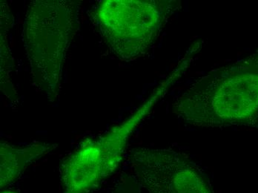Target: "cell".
Segmentation results:
<instances>
[{"label": "cell", "mask_w": 258, "mask_h": 193, "mask_svg": "<svg viewBox=\"0 0 258 193\" xmlns=\"http://www.w3.org/2000/svg\"><path fill=\"white\" fill-rule=\"evenodd\" d=\"M1 193H17V192H14V191L6 190V191H3V192H2Z\"/></svg>", "instance_id": "ba28073f"}, {"label": "cell", "mask_w": 258, "mask_h": 193, "mask_svg": "<svg viewBox=\"0 0 258 193\" xmlns=\"http://www.w3.org/2000/svg\"><path fill=\"white\" fill-rule=\"evenodd\" d=\"M55 145L37 143L26 147H17L9 144H1L0 186L6 187L14 183L28 165L46 155Z\"/></svg>", "instance_id": "8992f818"}, {"label": "cell", "mask_w": 258, "mask_h": 193, "mask_svg": "<svg viewBox=\"0 0 258 193\" xmlns=\"http://www.w3.org/2000/svg\"><path fill=\"white\" fill-rule=\"evenodd\" d=\"M146 109L96 139L87 140L61 164V193H91L119 167L132 132Z\"/></svg>", "instance_id": "277c9868"}, {"label": "cell", "mask_w": 258, "mask_h": 193, "mask_svg": "<svg viewBox=\"0 0 258 193\" xmlns=\"http://www.w3.org/2000/svg\"><path fill=\"white\" fill-rule=\"evenodd\" d=\"M71 1H35L26 14L23 40L34 81L48 98L57 97L66 53L77 28Z\"/></svg>", "instance_id": "7a4b0ae2"}, {"label": "cell", "mask_w": 258, "mask_h": 193, "mask_svg": "<svg viewBox=\"0 0 258 193\" xmlns=\"http://www.w3.org/2000/svg\"><path fill=\"white\" fill-rule=\"evenodd\" d=\"M188 124L207 128L258 123V49L197 80L174 104Z\"/></svg>", "instance_id": "6da1fadb"}, {"label": "cell", "mask_w": 258, "mask_h": 193, "mask_svg": "<svg viewBox=\"0 0 258 193\" xmlns=\"http://www.w3.org/2000/svg\"><path fill=\"white\" fill-rule=\"evenodd\" d=\"M130 160L132 175L148 193H214L205 174L180 152L135 149Z\"/></svg>", "instance_id": "5b68a950"}, {"label": "cell", "mask_w": 258, "mask_h": 193, "mask_svg": "<svg viewBox=\"0 0 258 193\" xmlns=\"http://www.w3.org/2000/svg\"><path fill=\"white\" fill-rule=\"evenodd\" d=\"M112 193H142V188L133 175H124L114 185Z\"/></svg>", "instance_id": "52a82bcc"}, {"label": "cell", "mask_w": 258, "mask_h": 193, "mask_svg": "<svg viewBox=\"0 0 258 193\" xmlns=\"http://www.w3.org/2000/svg\"><path fill=\"white\" fill-rule=\"evenodd\" d=\"M173 10L159 1H105L94 14L100 34L113 53L124 60L146 54Z\"/></svg>", "instance_id": "3957f363"}]
</instances>
